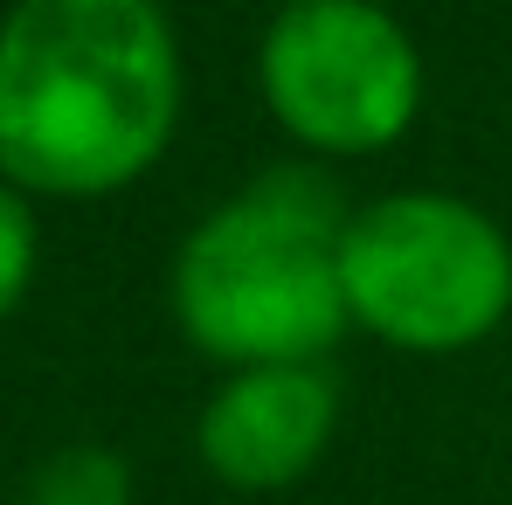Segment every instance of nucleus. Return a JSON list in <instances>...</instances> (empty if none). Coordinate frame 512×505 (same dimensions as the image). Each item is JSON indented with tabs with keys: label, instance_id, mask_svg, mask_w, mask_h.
Masks as SVG:
<instances>
[{
	"label": "nucleus",
	"instance_id": "obj_6",
	"mask_svg": "<svg viewBox=\"0 0 512 505\" xmlns=\"http://www.w3.org/2000/svg\"><path fill=\"white\" fill-rule=\"evenodd\" d=\"M125 499H132V478H125V464H118L111 450H97V443L56 450V457L35 471V485H28V505H125Z\"/></svg>",
	"mask_w": 512,
	"mask_h": 505
},
{
	"label": "nucleus",
	"instance_id": "obj_7",
	"mask_svg": "<svg viewBox=\"0 0 512 505\" xmlns=\"http://www.w3.org/2000/svg\"><path fill=\"white\" fill-rule=\"evenodd\" d=\"M35 250H42V236H35L28 194L0 180V326L21 312V298L35 284Z\"/></svg>",
	"mask_w": 512,
	"mask_h": 505
},
{
	"label": "nucleus",
	"instance_id": "obj_5",
	"mask_svg": "<svg viewBox=\"0 0 512 505\" xmlns=\"http://www.w3.org/2000/svg\"><path fill=\"white\" fill-rule=\"evenodd\" d=\"M340 422V388L319 360H277V367H236L208 409H201V464L229 492H284L298 485Z\"/></svg>",
	"mask_w": 512,
	"mask_h": 505
},
{
	"label": "nucleus",
	"instance_id": "obj_3",
	"mask_svg": "<svg viewBox=\"0 0 512 505\" xmlns=\"http://www.w3.org/2000/svg\"><path fill=\"white\" fill-rule=\"evenodd\" d=\"M346 319L402 353H464L512 312L506 229L457 194H381L340 236Z\"/></svg>",
	"mask_w": 512,
	"mask_h": 505
},
{
	"label": "nucleus",
	"instance_id": "obj_2",
	"mask_svg": "<svg viewBox=\"0 0 512 505\" xmlns=\"http://www.w3.org/2000/svg\"><path fill=\"white\" fill-rule=\"evenodd\" d=\"M346 208L312 167H277L208 208L173 256V319L222 367L319 360L353 326L340 284Z\"/></svg>",
	"mask_w": 512,
	"mask_h": 505
},
{
	"label": "nucleus",
	"instance_id": "obj_1",
	"mask_svg": "<svg viewBox=\"0 0 512 505\" xmlns=\"http://www.w3.org/2000/svg\"><path fill=\"white\" fill-rule=\"evenodd\" d=\"M180 125V42L160 0H14L0 21V180L118 194Z\"/></svg>",
	"mask_w": 512,
	"mask_h": 505
},
{
	"label": "nucleus",
	"instance_id": "obj_4",
	"mask_svg": "<svg viewBox=\"0 0 512 505\" xmlns=\"http://www.w3.org/2000/svg\"><path fill=\"white\" fill-rule=\"evenodd\" d=\"M270 118L326 160L395 146L423 111V56L374 0H284L256 49Z\"/></svg>",
	"mask_w": 512,
	"mask_h": 505
}]
</instances>
